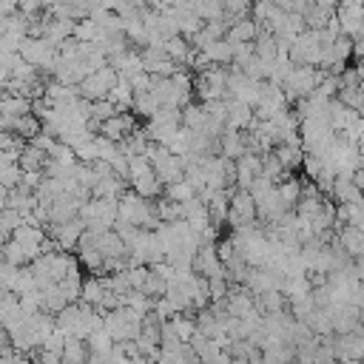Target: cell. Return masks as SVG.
Returning <instances> with one entry per match:
<instances>
[{
    "mask_svg": "<svg viewBox=\"0 0 364 364\" xmlns=\"http://www.w3.org/2000/svg\"><path fill=\"white\" fill-rule=\"evenodd\" d=\"M193 94L199 102L208 100H225L228 97V65H202L193 71Z\"/></svg>",
    "mask_w": 364,
    "mask_h": 364,
    "instance_id": "1",
    "label": "cell"
},
{
    "mask_svg": "<svg viewBox=\"0 0 364 364\" xmlns=\"http://www.w3.org/2000/svg\"><path fill=\"white\" fill-rule=\"evenodd\" d=\"M321 77H324V71L316 65H290V71L282 80V91H284L287 102L310 97L316 91V85L321 82Z\"/></svg>",
    "mask_w": 364,
    "mask_h": 364,
    "instance_id": "2",
    "label": "cell"
},
{
    "mask_svg": "<svg viewBox=\"0 0 364 364\" xmlns=\"http://www.w3.org/2000/svg\"><path fill=\"white\" fill-rule=\"evenodd\" d=\"M145 156H148V162H151L156 179L162 182V188L185 176V159L176 156V154H171L168 145H162V142H151L148 151H145Z\"/></svg>",
    "mask_w": 364,
    "mask_h": 364,
    "instance_id": "3",
    "label": "cell"
},
{
    "mask_svg": "<svg viewBox=\"0 0 364 364\" xmlns=\"http://www.w3.org/2000/svg\"><path fill=\"white\" fill-rule=\"evenodd\" d=\"M85 225L88 233H100V230H111L114 222H117V199H100V196H91L80 205V213H77Z\"/></svg>",
    "mask_w": 364,
    "mask_h": 364,
    "instance_id": "4",
    "label": "cell"
},
{
    "mask_svg": "<svg viewBox=\"0 0 364 364\" xmlns=\"http://www.w3.org/2000/svg\"><path fill=\"white\" fill-rule=\"evenodd\" d=\"M256 202L250 196V191L245 188H230V196H228V219L225 225L233 228V230H242L247 225H256Z\"/></svg>",
    "mask_w": 364,
    "mask_h": 364,
    "instance_id": "5",
    "label": "cell"
},
{
    "mask_svg": "<svg viewBox=\"0 0 364 364\" xmlns=\"http://www.w3.org/2000/svg\"><path fill=\"white\" fill-rule=\"evenodd\" d=\"M117 82H119V74H117V68L108 63V65L91 71V74L77 85V91H80L82 100H91V102H94V100H105Z\"/></svg>",
    "mask_w": 364,
    "mask_h": 364,
    "instance_id": "6",
    "label": "cell"
},
{
    "mask_svg": "<svg viewBox=\"0 0 364 364\" xmlns=\"http://www.w3.org/2000/svg\"><path fill=\"white\" fill-rule=\"evenodd\" d=\"M28 65H34L37 71H51L54 63H57V46H51L46 37H26L20 43V51H17Z\"/></svg>",
    "mask_w": 364,
    "mask_h": 364,
    "instance_id": "7",
    "label": "cell"
},
{
    "mask_svg": "<svg viewBox=\"0 0 364 364\" xmlns=\"http://www.w3.org/2000/svg\"><path fill=\"white\" fill-rule=\"evenodd\" d=\"M259 94H262V80H253L245 71H239L236 65H228V97L230 100H239L245 105H256Z\"/></svg>",
    "mask_w": 364,
    "mask_h": 364,
    "instance_id": "8",
    "label": "cell"
},
{
    "mask_svg": "<svg viewBox=\"0 0 364 364\" xmlns=\"http://www.w3.org/2000/svg\"><path fill=\"white\" fill-rule=\"evenodd\" d=\"M191 270L196 276H205V279H210V276H228V270H225V264H222V259L216 253V242H202L196 247V253L191 259Z\"/></svg>",
    "mask_w": 364,
    "mask_h": 364,
    "instance_id": "9",
    "label": "cell"
},
{
    "mask_svg": "<svg viewBox=\"0 0 364 364\" xmlns=\"http://www.w3.org/2000/svg\"><path fill=\"white\" fill-rule=\"evenodd\" d=\"M139 60H142V71L151 77H171L173 71H179V65L162 51V46H142Z\"/></svg>",
    "mask_w": 364,
    "mask_h": 364,
    "instance_id": "10",
    "label": "cell"
},
{
    "mask_svg": "<svg viewBox=\"0 0 364 364\" xmlns=\"http://www.w3.org/2000/svg\"><path fill=\"white\" fill-rule=\"evenodd\" d=\"M82 233H85V225H82V219H80V216H74V219H68V222L46 225V236H51V239L57 242V247H60V250H74Z\"/></svg>",
    "mask_w": 364,
    "mask_h": 364,
    "instance_id": "11",
    "label": "cell"
},
{
    "mask_svg": "<svg viewBox=\"0 0 364 364\" xmlns=\"http://www.w3.org/2000/svg\"><path fill=\"white\" fill-rule=\"evenodd\" d=\"M11 239L26 250V256L28 259H37L40 253H43V239H46V230L43 228H37V225H28V222H23V225H17L14 230H11Z\"/></svg>",
    "mask_w": 364,
    "mask_h": 364,
    "instance_id": "12",
    "label": "cell"
},
{
    "mask_svg": "<svg viewBox=\"0 0 364 364\" xmlns=\"http://www.w3.org/2000/svg\"><path fill=\"white\" fill-rule=\"evenodd\" d=\"M136 128V117L134 114H128V111H117L114 117H108L105 122H100V136H108V139H114V142H122L131 131Z\"/></svg>",
    "mask_w": 364,
    "mask_h": 364,
    "instance_id": "13",
    "label": "cell"
},
{
    "mask_svg": "<svg viewBox=\"0 0 364 364\" xmlns=\"http://www.w3.org/2000/svg\"><path fill=\"white\" fill-rule=\"evenodd\" d=\"M236 165V188H250L256 176H262V154L256 151H245L239 159H233Z\"/></svg>",
    "mask_w": 364,
    "mask_h": 364,
    "instance_id": "14",
    "label": "cell"
},
{
    "mask_svg": "<svg viewBox=\"0 0 364 364\" xmlns=\"http://www.w3.org/2000/svg\"><path fill=\"white\" fill-rule=\"evenodd\" d=\"M20 151L11 148V151H0V185L3 188H17L23 182V168H20Z\"/></svg>",
    "mask_w": 364,
    "mask_h": 364,
    "instance_id": "15",
    "label": "cell"
},
{
    "mask_svg": "<svg viewBox=\"0 0 364 364\" xmlns=\"http://www.w3.org/2000/svg\"><path fill=\"white\" fill-rule=\"evenodd\" d=\"M330 321H333V333H355L358 330V307H353L350 301L330 304Z\"/></svg>",
    "mask_w": 364,
    "mask_h": 364,
    "instance_id": "16",
    "label": "cell"
},
{
    "mask_svg": "<svg viewBox=\"0 0 364 364\" xmlns=\"http://www.w3.org/2000/svg\"><path fill=\"white\" fill-rule=\"evenodd\" d=\"M253 122H256L253 105H245V102L228 97V119H225V128H230V131H247Z\"/></svg>",
    "mask_w": 364,
    "mask_h": 364,
    "instance_id": "17",
    "label": "cell"
},
{
    "mask_svg": "<svg viewBox=\"0 0 364 364\" xmlns=\"http://www.w3.org/2000/svg\"><path fill=\"white\" fill-rule=\"evenodd\" d=\"M256 34H259V23H256L253 17H239L236 23H230L225 40H228L230 46H242V43H253Z\"/></svg>",
    "mask_w": 364,
    "mask_h": 364,
    "instance_id": "18",
    "label": "cell"
},
{
    "mask_svg": "<svg viewBox=\"0 0 364 364\" xmlns=\"http://www.w3.org/2000/svg\"><path fill=\"white\" fill-rule=\"evenodd\" d=\"M245 151H247L245 131H230V128H225L222 136H219V156H225V159H239Z\"/></svg>",
    "mask_w": 364,
    "mask_h": 364,
    "instance_id": "19",
    "label": "cell"
},
{
    "mask_svg": "<svg viewBox=\"0 0 364 364\" xmlns=\"http://www.w3.org/2000/svg\"><path fill=\"white\" fill-rule=\"evenodd\" d=\"M199 54H202V60L210 63V65H230V63H233V46H230L225 37L208 43L205 48H199Z\"/></svg>",
    "mask_w": 364,
    "mask_h": 364,
    "instance_id": "20",
    "label": "cell"
},
{
    "mask_svg": "<svg viewBox=\"0 0 364 364\" xmlns=\"http://www.w3.org/2000/svg\"><path fill=\"white\" fill-rule=\"evenodd\" d=\"M128 188H131L134 193H139V196H145V199H156V196H162V182L156 179V173H154V168H151V171H145L142 176H136V179H131V182H128Z\"/></svg>",
    "mask_w": 364,
    "mask_h": 364,
    "instance_id": "21",
    "label": "cell"
},
{
    "mask_svg": "<svg viewBox=\"0 0 364 364\" xmlns=\"http://www.w3.org/2000/svg\"><path fill=\"white\" fill-rule=\"evenodd\" d=\"M193 310H188V313H173L171 318H168V324H171V330H173V336L182 341V344H188L191 338H193V333H196V321H193Z\"/></svg>",
    "mask_w": 364,
    "mask_h": 364,
    "instance_id": "22",
    "label": "cell"
},
{
    "mask_svg": "<svg viewBox=\"0 0 364 364\" xmlns=\"http://www.w3.org/2000/svg\"><path fill=\"white\" fill-rule=\"evenodd\" d=\"M60 361H63V364H85V361H88V344H85V338L68 336L65 344H63Z\"/></svg>",
    "mask_w": 364,
    "mask_h": 364,
    "instance_id": "23",
    "label": "cell"
},
{
    "mask_svg": "<svg viewBox=\"0 0 364 364\" xmlns=\"http://www.w3.org/2000/svg\"><path fill=\"white\" fill-rule=\"evenodd\" d=\"M310 330H313V336H330L333 333V321H330V307H313L304 318H301Z\"/></svg>",
    "mask_w": 364,
    "mask_h": 364,
    "instance_id": "24",
    "label": "cell"
},
{
    "mask_svg": "<svg viewBox=\"0 0 364 364\" xmlns=\"http://www.w3.org/2000/svg\"><path fill=\"white\" fill-rule=\"evenodd\" d=\"M273 154H276V159L282 162V168H284L287 173H296V168H301L304 148H296V145H284V142H279V145L273 148Z\"/></svg>",
    "mask_w": 364,
    "mask_h": 364,
    "instance_id": "25",
    "label": "cell"
},
{
    "mask_svg": "<svg viewBox=\"0 0 364 364\" xmlns=\"http://www.w3.org/2000/svg\"><path fill=\"white\" fill-rule=\"evenodd\" d=\"M20 168L23 171H43L46 168V162H48V154L43 151V148H37V145H31V142H26L23 148H20Z\"/></svg>",
    "mask_w": 364,
    "mask_h": 364,
    "instance_id": "26",
    "label": "cell"
},
{
    "mask_svg": "<svg viewBox=\"0 0 364 364\" xmlns=\"http://www.w3.org/2000/svg\"><path fill=\"white\" fill-rule=\"evenodd\" d=\"M333 14L336 9H327L321 3H307V9L301 11V20H304V28H324Z\"/></svg>",
    "mask_w": 364,
    "mask_h": 364,
    "instance_id": "27",
    "label": "cell"
},
{
    "mask_svg": "<svg viewBox=\"0 0 364 364\" xmlns=\"http://www.w3.org/2000/svg\"><path fill=\"white\" fill-rule=\"evenodd\" d=\"M0 114L3 117H23L31 114V100L20 97V94H3L0 97Z\"/></svg>",
    "mask_w": 364,
    "mask_h": 364,
    "instance_id": "28",
    "label": "cell"
},
{
    "mask_svg": "<svg viewBox=\"0 0 364 364\" xmlns=\"http://www.w3.org/2000/svg\"><path fill=\"white\" fill-rule=\"evenodd\" d=\"M159 108H162V105L156 102V97H154L151 91H136V94H134V102H131V111H134V117L151 119V117H154Z\"/></svg>",
    "mask_w": 364,
    "mask_h": 364,
    "instance_id": "29",
    "label": "cell"
},
{
    "mask_svg": "<svg viewBox=\"0 0 364 364\" xmlns=\"http://www.w3.org/2000/svg\"><path fill=\"white\" fill-rule=\"evenodd\" d=\"M105 290H108V287H105V282H102V276H94V273H91L88 279H82V290H80V301H85V304H91V307H97Z\"/></svg>",
    "mask_w": 364,
    "mask_h": 364,
    "instance_id": "30",
    "label": "cell"
},
{
    "mask_svg": "<svg viewBox=\"0 0 364 364\" xmlns=\"http://www.w3.org/2000/svg\"><path fill=\"white\" fill-rule=\"evenodd\" d=\"M276 191H279L282 202L293 210V205H296V199H299V193H301V179H299L296 173H287L284 179H279V182H276Z\"/></svg>",
    "mask_w": 364,
    "mask_h": 364,
    "instance_id": "31",
    "label": "cell"
},
{
    "mask_svg": "<svg viewBox=\"0 0 364 364\" xmlns=\"http://www.w3.org/2000/svg\"><path fill=\"white\" fill-rule=\"evenodd\" d=\"M100 34H102V28H100L97 20H91V17H80V20H74V34H71L74 40H80V43H97Z\"/></svg>",
    "mask_w": 364,
    "mask_h": 364,
    "instance_id": "32",
    "label": "cell"
},
{
    "mask_svg": "<svg viewBox=\"0 0 364 364\" xmlns=\"http://www.w3.org/2000/svg\"><path fill=\"white\" fill-rule=\"evenodd\" d=\"M108 100L114 102V108H117V111H128V108H131V102H134V88H131L125 80H119V82L111 88Z\"/></svg>",
    "mask_w": 364,
    "mask_h": 364,
    "instance_id": "33",
    "label": "cell"
},
{
    "mask_svg": "<svg viewBox=\"0 0 364 364\" xmlns=\"http://www.w3.org/2000/svg\"><path fill=\"white\" fill-rule=\"evenodd\" d=\"M162 196H168V199H173V202H188L191 196H196V191H193V188H191V182L182 176V179H176V182L165 185V188H162Z\"/></svg>",
    "mask_w": 364,
    "mask_h": 364,
    "instance_id": "34",
    "label": "cell"
},
{
    "mask_svg": "<svg viewBox=\"0 0 364 364\" xmlns=\"http://www.w3.org/2000/svg\"><path fill=\"white\" fill-rule=\"evenodd\" d=\"M336 100H338L341 105H347V108H355V111L361 114V108H364V85H350V88H338Z\"/></svg>",
    "mask_w": 364,
    "mask_h": 364,
    "instance_id": "35",
    "label": "cell"
},
{
    "mask_svg": "<svg viewBox=\"0 0 364 364\" xmlns=\"http://www.w3.org/2000/svg\"><path fill=\"white\" fill-rule=\"evenodd\" d=\"M3 259H6L9 264H14V267H23V264H28V262H31V259L26 256V250H23L11 236L3 242Z\"/></svg>",
    "mask_w": 364,
    "mask_h": 364,
    "instance_id": "36",
    "label": "cell"
},
{
    "mask_svg": "<svg viewBox=\"0 0 364 364\" xmlns=\"http://www.w3.org/2000/svg\"><path fill=\"white\" fill-rule=\"evenodd\" d=\"M222 6H225V20L236 23L239 17H250L253 0H222Z\"/></svg>",
    "mask_w": 364,
    "mask_h": 364,
    "instance_id": "37",
    "label": "cell"
},
{
    "mask_svg": "<svg viewBox=\"0 0 364 364\" xmlns=\"http://www.w3.org/2000/svg\"><path fill=\"white\" fill-rule=\"evenodd\" d=\"M196 14L202 17V23H208V20H222V17H225V6H222V0H202V6L196 9Z\"/></svg>",
    "mask_w": 364,
    "mask_h": 364,
    "instance_id": "38",
    "label": "cell"
},
{
    "mask_svg": "<svg viewBox=\"0 0 364 364\" xmlns=\"http://www.w3.org/2000/svg\"><path fill=\"white\" fill-rule=\"evenodd\" d=\"M26 142L17 136V134H11V131H0V151H11V148H23Z\"/></svg>",
    "mask_w": 364,
    "mask_h": 364,
    "instance_id": "39",
    "label": "cell"
},
{
    "mask_svg": "<svg viewBox=\"0 0 364 364\" xmlns=\"http://www.w3.org/2000/svg\"><path fill=\"white\" fill-rule=\"evenodd\" d=\"M17 6H20V0H0V17L14 14V11H17Z\"/></svg>",
    "mask_w": 364,
    "mask_h": 364,
    "instance_id": "40",
    "label": "cell"
},
{
    "mask_svg": "<svg viewBox=\"0 0 364 364\" xmlns=\"http://www.w3.org/2000/svg\"><path fill=\"white\" fill-rule=\"evenodd\" d=\"M6 196H9V188H3V185H0V210L6 208Z\"/></svg>",
    "mask_w": 364,
    "mask_h": 364,
    "instance_id": "41",
    "label": "cell"
},
{
    "mask_svg": "<svg viewBox=\"0 0 364 364\" xmlns=\"http://www.w3.org/2000/svg\"><path fill=\"white\" fill-rule=\"evenodd\" d=\"M313 3H321V6H327V9H336V6H338V0H313Z\"/></svg>",
    "mask_w": 364,
    "mask_h": 364,
    "instance_id": "42",
    "label": "cell"
},
{
    "mask_svg": "<svg viewBox=\"0 0 364 364\" xmlns=\"http://www.w3.org/2000/svg\"><path fill=\"white\" fill-rule=\"evenodd\" d=\"M358 71H364V54L358 57Z\"/></svg>",
    "mask_w": 364,
    "mask_h": 364,
    "instance_id": "43",
    "label": "cell"
}]
</instances>
